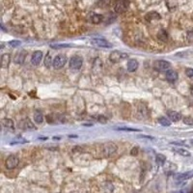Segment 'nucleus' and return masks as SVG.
Returning a JSON list of instances; mask_svg holds the SVG:
<instances>
[{"mask_svg": "<svg viewBox=\"0 0 193 193\" xmlns=\"http://www.w3.org/2000/svg\"><path fill=\"white\" fill-rule=\"evenodd\" d=\"M100 148H102V156L105 157H109L117 152L118 147L113 142H106V143H103Z\"/></svg>", "mask_w": 193, "mask_h": 193, "instance_id": "1", "label": "nucleus"}, {"mask_svg": "<svg viewBox=\"0 0 193 193\" xmlns=\"http://www.w3.org/2000/svg\"><path fill=\"white\" fill-rule=\"evenodd\" d=\"M129 0H116L114 4V11L117 14H123L129 9Z\"/></svg>", "mask_w": 193, "mask_h": 193, "instance_id": "2", "label": "nucleus"}, {"mask_svg": "<svg viewBox=\"0 0 193 193\" xmlns=\"http://www.w3.org/2000/svg\"><path fill=\"white\" fill-rule=\"evenodd\" d=\"M126 58H127V54L123 51H120V50H114L109 55V60L112 63H119V62L125 60Z\"/></svg>", "mask_w": 193, "mask_h": 193, "instance_id": "3", "label": "nucleus"}, {"mask_svg": "<svg viewBox=\"0 0 193 193\" xmlns=\"http://www.w3.org/2000/svg\"><path fill=\"white\" fill-rule=\"evenodd\" d=\"M154 68L157 72H167L171 68V63L166 60H156L154 64Z\"/></svg>", "mask_w": 193, "mask_h": 193, "instance_id": "4", "label": "nucleus"}, {"mask_svg": "<svg viewBox=\"0 0 193 193\" xmlns=\"http://www.w3.org/2000/svg\"><path fill=\"white\" fill-rule=\"evenodd\" d=\"M67 63V57L65 55H62V54H59L57 55L52 61V66L54 69H60L65 66V64Z\"/></svg>", "mask_w": 193, "mask_h": 193, "instance_id": "5", "label": "nucleus"}, {"mask_svg": "<svg viewBox=\"0 0 193 193\" xmlns=\"http://www.w3.org/2000/svg\"><path fill=\"white\" fill-rule=\"evenodd\" d=\"M19 163V159L17 156H15V154H12L9 157L7 158L6 161H5V166L7 169L9 170H12V169H15L17 166L18 165Z\"/></svg>", "mask_w": 193, "mask_h": 193, "instance_id": "6", "label": "nucleus"}, {"mask_svg": "<svg viewBox=\"0 0 193 193\" xmlns=\"http://www.w3.org/2000/svg\"><path fill=\"white\" fill-rule=\"evenodd\" d=\"M92 44L96 46H99V48H110L113 46L110 42H108L107 40H105V39H102V38L93 39Z\"/></svg>", "mask_w": 193, "mask_h": 193, "instance_id": "7", "label": "nucleus"}, {"mask_svg": "<svg viewBox=\"0 0 193 193\" xmlns=\"http://www.w3.org/2000/svg\"><path fill=\"white\" fill-rule=\"evenodd\" d=\"M83 64V59L80 56H72L69 59V68H72L73 69H78L82 67Z\"/></svg>", "mask_w": 193, "mask_h": 193, "instance_id": "8", "label": "nucleus"}, {"mask_svg": "<svg viewBox=\"0 0 193 193\" xmlns=\"http://www.w3.org/2000/svg\"><path fill=\"white\" fill-rule=\"evenodd\" d=\"M102 19H103V17L102 15H99L96 13H91L88 15V20L92 23H94V24H99V23L102 21Z\"/></svg>", "mask_w": 193, "mask_h": 193, "instance_id": "9", "label": "nucleus"}, {"mask_svg": "<svg viewBox=\"0 0 193 193\" xmlns=\"http://www.w3.org/2000/svg\"><path fill=\"white\" fill-rule=\"evenodd\" d=\"M193 177V170L192 171H188V172H185V173H180V174H176L174 178L175 180L177 181H186L188 179Z\"/></svg>", "mask_w": 193, "mask_h": 193, "instance_id": "10", "label": "nucleus"}, {"mask_svg": "<svg viewBox=\"0 0 193 193\" xmlns=\"http://www.w3.org/2000/svg\"><path fill=\"white\" fill-rule=\"evenodd\" d=\"M42 59V52L40 51V50H37V51H35L33 53L32 58H31V62H32L33 65L38 66L41 63Z\"/></svg>", "mask_w": 193, "mask_h": 193, "instance_id": "11", "label": "nucleus"}, {"mask_svg": "<svg viewBox=\"0 0 193 193\" xmlns=\"http://www.w3.org/2000/svg\"><path fill=\"white\" fill-rule=\"evenodd\" d=\"M19 129H34L35 126L33 125V123L30 121L29 119H25L22 120V121L19 122Z\"/></svg>", "mask_w": 193, "mask_h": 193, "instance_id": "12", "label": "nucleus"}, {"mask_svg": "<svg viewBox=\"0 0 193 193\" xmlns=\"http://www.w3.org/2000/svg\"><path fill=\"white\" fill-rule=\"evenodd\" d=\"M165 77L170 82H175L178 79V77H179V75H178V72L174 71V69H168L165 72Z\"/></svg>", "mask_w": 193, "mask_h": 193, "instance_id": "13", "label": "nucleus"}, {"mask_svg": "<svg viewBox=\"0 0 193 193\" xmlns=\"http://www.w3.org/2000/svg\"><path fill=\"white\" fill-rule=\"evenodd\" d=\"M167 116L170 118V121H172V122H178L181 119V113L176 112V111H172V110L167 111Z\"/></svg>", "mask_w": 193, "mask_h": 193, "instance_id": "14", "label": "nucleus"}, {"mask_svg": "<svg viewBox=\"0 0 193 193\" xmlns=\"http://www.w3.org/2000/svg\"><path fill=\"white\" fill-rule=\"evenodd\" d=\"M138 61L135 60V59H130L129 62H127V71L132 72H135L136 69H138Z\"/></svg>", "mask_w": 193, "mask_h": 193, "instance_id": "15", "label": "nucleus"}, {"mask_svg": "<svg viewBox=\"0 0 193 193\" xmlns=\"http://www.w3.org/2000/svg\"><path fill=\"white\" fill-rule=\"evenodd\" d=\"M26 54H27V52L25 51V50H20V51H19L15 57V63L22 64L23 61H24V59H25Z\"/></svg>", "mask_w": 193, "mask_h": 193, "instance_id": "16", "label": "nucleus"}, {"mask_svg": "<svg viewBox=\"0 0 193 193\" xmlns=\"http://www.w3.org/2000/svg\"><path fill=\"white\" fill-rule=\"evenodd\" d=\"M10 61H11L10 54H8V53L3 54V55L1 56V67L4 68V69L8 68V67H9Z\"/></svg>", "mask_w": 193, "mask_h": 193, "instance_id": "17", "label": "nucleus"}, {"mask_svg": "<svg viewBox=\"0 0 193 193\" xmlns=\"http://www.w3.org/2000/svg\"><path fill=\"white\" fill-rule=\"evenodd\" d=\"M146 19L148 21H152V20H157V19H160V15L156 13V12H150L146 15Z\"/></svg>", "mask_w": 193, "mask_h": 193, "instance_id": "18", "label": "nucleus"}, {"mask_svg": "<svg viewBox=\"0 0 193 193\" xmlns=\"http://www.w3.org/2000/svg\"><path fill=\"white\" fill-rule=\"evenodd\" d=\"M1 123H2V126L4 127H6V129H15V124L11 119H8V118L3 119L1 121Z\"/></svg>", "mask_w": 193, "mask_h": 193, "instance_id": "19", "label": "nucleus"}, {"mask_svg": "<svg viewBox=\"0 0 193 193\" xmlns=\"http://www.w3.org/2000/svg\"><path fill=\"white\" fill-rule=\"evenodd\" d=\"M157 39L161 42H167L168 41V34L164 29H161L157 33Z\"/></svg>", "mask_w": 193, "mask_h": 193, "instance_id": "20", "label": "nucleus"}, {"mask_svg": "<svg viewBox=\"0 0 193 193\" xmlns=\"http://www.w3.org/2000/svg\"><path fill=\"white\" fill-rule=\"evenodd\" d=\"M34 121L37 124H42L44 122V116H42V112L40 111H36L34 113Z\"/></svg>", "mask_w": 193, "mask_h": 193, "instance_id": "21", "label": "nucleus"}, {"mask_svg": "<svg viewBox=\"0 0 193 193\" xmlns=\"http://www.w3.org/2000/svg\"><path fill=\"white\" fill-rule=\"evenodd\" d=\"M174 151L177 153L181 154L183 156H190V152L187 151L186 149H183V148H177V149H174Z\"/></svg>", "mask_w": 193, "mask_h": 193, "instance_id": "22", "label": "nucleus"}, {"mask_svg": "<svg viewBox=\"0 0 193 193\" xmlns=\"http://www.w3.org/2000/svg\"><path fill=\"white\" fill-rule=\"evenodd\" d=\"M156 161L158 165H164L165 161H166V156H164V154H158L156 156Z\"/></svg>", "mask_w": 193, "mask_h": 193, "instance_id": "23", "label": "nucleus"}, {"mask_svg": "<svg viewBox=\"0 0 193 193\" xmlns=\"http://www.w3.org/2000/svg\"><path fill=\"white\" fill-rule=\"evenodd\" d=\"M157 122L160 124L161 126H171V122H170V120H168L167 118H165V117H159L157 120Z\"/></svg>", "mask_w": 193, "mask_h": 193, "instance_id": "24", "label": "nucleus"}, {"mask_svg": "<svg viewBox=\"0 0 193 193\" xmlns=\"http://www.w3.org/2000/svg\"><path fill=\"white\" fill-rule=\"evenodd\" d=\"M52 48H55V49H60V48H69V46H72V45L69 44H54V45H50Z\"/></svg>", "mask_w": 193, "mask_h": 193, "instance_id": "25", "label": "nucleus"}, {"mask_svg": "<svg viewBox=\"0 0 193 193\" xmlns=\"http://www.w3.org/2000/svg\"><path fill=\"white\" fill-rule=\"evenodd\" d=\"M116 130H122V131H135V132H139L141 131L140 129H132V127H116L115 129Z\"/></svg>", "mask_w": 193, "mask_h": 193, "instance_id": "26", "label": "nucleus"}, {"mask_svg": "<svg viewBox=\"0 0 193 193\" xmlns=\"http://www.w3.org/2000/svg\"><path fill=\"white\" fill-rule=\"evenodd\" d=\"M50 64H52V62H51V57H50V53L48 52V54H46L45 59V66L46 68H48Z\"/></svg>", "mask_w": 193, "mask_h": 193, "instance_id": "27", "label": "nucleus"}, {"mask_svg": "<svg viewBox=\"0 0 193 193\" xmlns=\"http://www.w3.org/2000/svg\"><path fill=\"white\" fill-rule=\"evenodd\" d=\"M183 121L185 125H187V126L193 125V118H191V117H184V118H183Z\"/></svg>", "mask_w": 193, "mask_h": 193, "instance_id": "28", "label": "nucleus"}, {"mask_svg": "<svg viewBox=\"0 0 193 193\" xmlns=\"http://www.w3.org/2000/svg\"><path fill=\"white\" fill-rule=\"evenodd\" d=\"M9 45L11 46H13V48H17V46H19L21 45L20 41H18V40H14V41H11L9 42Z\"/></svg>", "mask_w": 193, "mask_h": 193, "instance_id": "29", "label": "nucleus"}, {"mask_svg": "<svg viewBox=\"0 0 193 193\" xmlns=\"http://www.w3.org/2000/svg\"><path fill=\"white\" fill-rule=\"evenodd\" d=\"M185 75H186L189 77V78L193 79V69L187 68L186 69H185Z\"/></svg>", "mask_w": 193, "mask_h": 193, "instance_id": "30", "label": "nucleus"}, {"mask_svg": "<svg viewBox=\"0 0 193 193\" xmlns=\"http://www.w3.org/2000/svg\"><path fill=\"white\" fill-rule=\"evenodd\" d=\"M110 3V0H99V6L100 7H106Z\"/></svg>", "mask_w": 193, "mask_h": 193, "instance_id": "31", "label": "nucleus"}, {"mask_svg": "<svg viewBox=\"0 0 193 193\" xmlns=\"http://www.w3.org/2000/svg\"><path fill=\"white\" fill-rule=\"evenodd\" d=\"M138 151H139V148H138V147H134L133 149H131V151H130V154H131V156H136L137 154H138Z\"/></svg>", "mask_w": 193, "mask_h": 193, "instance_id": "32", "label": "nucleus"}, {"mask_svg": "<svg viewBox=\"0 0 193 193\" xmlns=\"http://www.w3.org/2000/svg\"><path fill=\"white\" fill-rule=\"evenodd\" d=\"M186 38H187V41L192 42H193V31H188L187 35H186Z\"/></svg>", "mask_w": 193, "mask_h": 193, "instance_id": "33", "label": "nucleus"}, {"mask_svg": "<svg viewBox=\"0 0 193 193\" xmlns=\"http://www.w3.org/2000/svg\"><path fill=\"white\" fill-rule=\"evenodd\" d=\"M98 121H99V122H102V123H105V122H106V118L103 117V116H99Z\"/></svg>", "mask_w": 193, "mask_h": 193, "instance_id": "34", "label": "nucleus"}, {"mask_svg": "<svg viewBox=\"0 0 193 193\" xmlns=\"http://www.w3.org/2000/svg\"><path fill=\"white\" fill-rule=\"evenodd\" d=\"M138 137H143V138H147V139H154L153 137H151V136H146V135H139Z\"/></svg>", "mask_w": 193, "mask_h": 193, "instance_id": "35", "label": "nucleus"}, {"mask_svg": "<svg viewBox=\"0 0 193 193\" xmlns=\"http://www.w3.org/2000/svg\"><path fill=\"white\" fill-rule=\"evenodd\" d=\"M175 193H183V191H177V192H175Z\"/></svg>", "mask_w": 193, "mask_h": 193, "instance_id": "36", "label": "nucleus"}, {"mask_svg": "<svg viewBox=\"0 0 193 193\" xmlns=\"http://www.w3.org/2000/svg\"><path fill=\"white\" fill-rule=\"evenodd\" d=\"M191 144H192V145H193V140H192V141H191Z\"/></svg>", "mask_w": 193, "mask_h": 193, "instance_id": "37", "label": "nucleus"}]
</instances>
